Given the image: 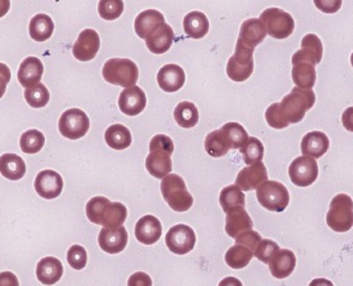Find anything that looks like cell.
I'll return each mask as SVG.
<instances>
[{
  "label": "cell",
  "instance_id": "24",
  "mask_svg": "<svg viewBox=\"0 0 353 286\" xmlns=\"http://www.w3.org/2000/svg\"><path fill=\"white\" fill-rule=\"evenodd\" d=\"M43 73H44V65L41 59L35 57H28L21 63L17 79L23 88L30 89L41 82Z\"/></svg>",
  "mask_w": 353,
  "mask_h": 286
},
{
  "label": "cell",
  "instance_id": "5",
  "mask_svg": "<svg viewBox=\"0 0 353 286\" xmlns=\"http://www.w3.org/2000/svg\"><path fill=\"white\" fill-rule=\"evenodd\" d=\"M102 75L112 85L129 88L139 80V68L132 59H110L104 63Z\"/></svg>",
  "mask_w": 353,
  "mask_h": 286
},
{
  "label": "cell",
  "instance_id": "16",
  "mask_svg": "<svg viewBox=\"0 0 353 286\" xmlns=\"http://www.w3.org/2000/svg\"><path fill=\"white\" fill-rule=\"evenodd\" d=\"M145 45L151 53L161 55L170 50L174 41V32L165 21L158 25L145 36Z\"/></svg>",
  "mask_w": 353,
  "mask_h": 286
},
{
  "label": "cell",
  "instance_id": "32",
  "mask_svg": "<svg viewBox=\"0 0 353 286\" xmlns=\"http://www.w3.org/2000/svg\"><path fill=\"white\" fill-rule=\"evenodd\" d=\"M54 28L55 25L50 16L46 14H37L30 19V36L34 41L43 43L52 37Z\"/></svg>",
  "mask_w": 353,
  "mask_h": 286
},
{
  "label": "cell",
  "instance_id": "34",
  "mask_svg": "<svg viewBox=\"0 0 353 286\" xmlns=\"http://www.w3.org/2000/svg\"><path fill=\"white\" fill-rule=\"evenodd\" d=\"M174 116L178 125L185 129H192L199 122V111L197 107L189 101H183L176 105Z\"/></svg>",
  "mask_w": 353,
  "mask_h": 286
},
{
  "label": "cell",
  "instance_id": "39",
  "mask_svg": "<svg viewBox=\"0 0 353 286\" xmlns=\"http://www.w3.org/2000/svg\"><path fill=\"white\" fill-rule=\"evenodd\" d=\"M246 165H250L262 161L264 158V145L255 136H250L244 145L239 149Z\"/></svg>",
  "mask_w": 353,
  "mask_h": 286
},
{
  "label": "cell",
  "instance_id": "19",
  "mask_svg": "<svg viewBox=\"0 0 353 286\" xmlns=\"http://www.w3.org/2000/svg\"><path fill=\"white\" fill-rule=\"evenodd\" d=\"M268 179V169L262 161L245 167L236 177V183L243 192L255 190Z\"/></svg>",
  "mask_w": 353,
  "mask_h": 286
},
{
  "label": "cell",
  "instance_id": "17",
  "mask_svg": "<svg viewBox=\"0 0 353 286\" xmlns=\"http://www.w3.org/2000/svg\"><path fill=\"white\" fill-rule=\"evenodd\" d=\"M35 190L44 199H55L63 192V178L59 172L54 170H43L37 174L34 183Z\"/></svg>",
  "mask_w": 353,
  "mask_h": 286
},
{
  "label": "cell",
  "instance_id": "27",
  "mask_svg": "<svg viewBox=\"0 0 353 286\" xmlns=\"http://www.w3.org/2000/svg\"><path fill=\"white\" fill-rule=\"evenodd\" d=\"M64 273L63 264L57 257H45L39 261L36 269V275L41 283L45 285L57 284Z\"/></svg>",
  "mask_w": 353,
  "mask_h": 286
},
{
  "label": "cell",
  "instance_id": "41",
  "mask_svg": "<svg viewBox=\"0 0 353 286\" xmlns=\"http://www.w3.org/2000/svg\"><path fill=\"white\" fill-rule=\"evenodd\" d=\"M24 96L27 103L34 109L46 107L50 102V92L41 82L30 89L25 90Z\"/></svg>",
  "mask_w": 353,
  "mask_h": 286
},
{
  "label": "cell",
  "instance_id": "12",
  "mask_svg": "<svg viewBox=\"0 0 353 286\" xmlns=\"http://www.w3.org/2000/svg\"><path fill=\"white\" fill-rule=\"evenodd\" d=\"M196 241L194 229L185 224L174 225L165 235V245L176 255L190 253L196 245Z\"/></svg>",
  "mask_w": 353,
  "mask_h": 286
},
{
  "label": "cell",
  "instance_id": "53",
  "mask_svg": "<svg viewBox=\"0 0 353 286\" xmlns=\"http://www.w3.org/2000/svg\"><path fill=\"white\" fill-rule=\"evenodd\" d=\"M350 62H351V65H352V68H353V53L351 54Z\"/></svg>",
  "mask_w": 353,
  "mask_h": 286
},
{
  "label": "cell",
  "instance_id": "22",
  "mask_svg": "<svg viewBox=\"0 0 353 286\" xmlns=\"http://www.w3.org/2000/svg\"><path fill=\"white\" fill-rule=\"evenodd\" d=\"M134 235L139 242L145 245H153L162 235V225L159 219L152 215H145L137 221Z\"/></svg>",
  "mask_w": 353,
  "mask_h": 286
},
{
  "label": "cell",
  "instance_id": "1",
  "mask_svg": "<svg viewBox=\"0 0 353 286\" xmlns=\"http://www.w3.org/2000/svg\"><path fill=\"white\" fill-rule=\"evenodd\" d=\"M86 216L93 224L103 227H118L127 221L128 210L121 203H111L105 197H93L86 204Z\"/></svg>",
  "mask_w": 353,
  "mask_h": 286
},
{
  "label": "cell",
  "instance_id": "15",
  "mask_svg": "<svg viewBox=\"0 0 353 286\" xmlns=\"http://www.w3.org/2000/svg\"><path fill=\"white\" fill-rule=\"evenodd\" d=\"M147 107V96L141 88L137 85L125 88L119 96L121 112L128 116H136Z\"/></svg>",
  "mask_w": 353,
  "mask_h": 286
},
{
  "label": "cell",
  "instance_id": "43",
  "mask_svg": "<svg viewBox=\"0 0 353 286\" xmlns=\"http://www.w3.org/2000/svg\"><path fill=\"white\" fill-rule=\"evenodd\" d=\"M279 249L280 246L276 242H274L272 239H262L257 245L256 249L254 251V256L264 264H268L274 256V254Z\"/></svg>",
  "mask_w": 353,
  "mask_h": 286
},
{
  "label": "cell",
  "instance_id": "47",
  "mask_svg": "<svg viewBox=\"0 0 353 286\" xmlns=\"http://www.w3.org/2000/svg\"><path fill=\"white\" fill-rule=\"evenodd\" d=\"M320 12L324 14H336L342 7V0H313Z\"/></svg>",
  "mask_w": 353,
  "mask_h": 286
},
{
  "label": "cell",
  "instance_id": "4",
  "mask_svg": "<svg viewBox=\"0 0 353 286\" xmlns=\"http://www.w3.org/2000/svg\"><path fill=\"white\" fill-rule=\"evenodd\" d=\"M161 194L165 203L176 213H185L194 205V197L190 195L185 180L176 174H169L162 178Z\"/></svg>",
  "mask_w": 353,
  "mask_h": 286
},
{
  "label": "cell",
  "instance_id": "2",
  "mask_svg": "<svg viewBox=\"0 0 353 286\" xmlns=\"http://www.w3.org/2000/svg\"><path fill=\"white\" fill-rule=\"evenodd\" d=\"M149 150L150 154L145 159L148 172L157 179L165 178L172 170L171 156L174 151V141L165 134H157L151 139Z\"/></svg>",
  "mask_w": 353,
  "mask_h": 286
},
{
  "label": "cell",
  "instance_id": "35",
  "mask_svg": "<svg viewBox=\"0 0 353 286\" xmlns=\"http://www.w3.org/2000/svg\"><path fill=\"white\" fill-rule=\"evenodd\" d=\"M254 252L248 248V246L235 243V245L226 252L225 255V262L230 269H244L250 264L253 258Z\"/></svg>",
  "mask_w": 353,
  "mask_h": 286
},
{
  "label": "cell",
  "instance_id": "20",
  "mask_svg": "<svg viewBox=\"0 0 353 286\" xmlns=\"http://www.w3.org/2000/svg\"><path fill=\"white\" fill-rule=\"evenodd\" d=\"M266 34L268 32L265 30L262 21L256 18H250L241 24L237 44L255 50V48L264 41Z\"/></svg>",
  "mask_w": 353,
  "mask_h": 286
},
{
  "label": "cell",
  "instance_id": "38",
  "mask_svg": "<svg viewBox=\"0 0 353 286\" xmlns=\"http://www.w3.org/2000/svg\"><path fill=\"white\" fill-rule=\"evenodd\" d=\"M221 131L233 150L241 149L250 138L248 131L237 122H228L221 127Z\"/></svg>",
  "mask_w": 353,
  "mask_h": 286
},
{
  "label": "cell",
  "instance_id": "49",
  "mask_svg": "<svg viewBox=\"0 0 353 286\" xmlns=\"http://www.w3.org/2000/svg\"><path fill=\"white\" fill-rule=\"evenodd\" d=\"M128 284L130 286H149L152 284V280H151L150 276L143 273V272H138V273L131 275Z\"/></svg>",
  "mask_w": 353,
  "mask_h": 286
},
{
  "label": "cell",
  "instance_id": "3",
  "mask_svg": "<svg viewBox=\"0 0 353 286\" xmlns=\"http://www.w3.org/2000/svg\"><path fill=\"white\" fill-rule=\"evenodd\" d=\"M315 101L316 96L312 89L295 86L281 101V112L290 124L299 123L303 120L306 112L314 107Z\"/></svg>",
  "mask_w": 353,
  "mask_h": 286
},
{
  "label": "cell",
  "instance_id": "33",
  "mask_svg": "<svg viewBox=\"0 0 353 286\" xmlns=\"http://www.w3.org/2000/svg\"><path fill=\"white\" fill-rule=\"evenodd\" d=\"M292 79L295 85L302 89H313L316 82L315 65L309 62H297L292 68Z\"/></svg>",
  "mask_w": 353,
  "mask_h": 286
},
{
  "label": "cell",
  "instance_id": "31",
  "mask_svg": "<svg viewBox=\"0 0 353 286\" xmlns=\"http://www.w3.org/2000/svg\"><path fill=\"white\" fill-rule=\"evenodd\" d=\"M106 145L114 150H124L132 143V134L123 124H112L104 134Z\"/></svg>",
  "mask_w": 353,
  "mask_h": 286
},
{
  "label": "cell",
  "instance_id": "36",
  "mask_svg": "<svg viewBox=\"0 0 353 286\" xmlns=\"http://www.w3.org/2000/svg\"><path fill=\"white\" fill-rule=\"evenodd\" d=\"M230 143L227 141L224 134L219 130L208 133L205 139V150L212 158H221L230 152Z\"/></svg>",
  "mask_w": 353,
  "mask_h": 286
},
{
  "label": "cell",
  "instance_id": "48",
  "mask_svg": "<svg viewBox=\"0 0 353 286\" xmlns=\"http://www.w3.org/2000/svg\"><path fill=\"white\" fill-rule=\"evenodd\" d=\"M10 81H12L10 68L6 64L0 63V99L3 98V94L6 93L7 85Z\"/></svg>",
  "mask_w": 353,
  "mask_h": 286
},
{
  "label": "cell",
  "instance_id": "9",
  "mask_svg": "<svg viewBox=\"0 0 353 286\" xmlns=\"http://www.w3.org/2000/svg\"><path fill=\"white\" fill-rule=\"evenodd\" d=\"M254 50L236 43L235 53L227 63V75L234 82L248 81L254 71Z\"/></svg>",
  "mask_w": 353,
  "mask_h": 286
},
{
  "label": "cell",
  "instance_id": "7",
  "mask_svg": "<svg viewBox=\"0 0 353 286\" xmlns=\"http://www.w3.org/2000/svg\"><path fill=\"white\" fill-rule=\"evenodd\" d=\"M256 197L265 210L282 213L290 204L289 189L275 180H266L256 189Z\"/></svg>",
  "mask_w": 353,
  "mask_h": 286
},
{
  "label": "cell",
  "instance_id": "50",
  "mask_svg": "<svg viewBox=\"0 0 353 286\" xmlns=\"http://www.w3.org/2000/svg\"><path fill=\"white\" fill-rule=\"evenodd\" d=\"M0 285L18 286L19 285V282H18L15 274H12L10 272H3V273H0Z\"/></svg>",
  "mask_w": 353,
  "mask_h": 286
},
{
  "label": "cell",
  "instance_id": "37",
  "mask_svg": "<svg viewBox=\"0 0 353 286\" xmlns=\"http://www.w3.org/2000/svg\"><path fill=\"white\" fill-rule=\"evenodd\" d=\"M219 204L226 214L239 207H245L244 192L237 185L225 187L219 195Z\"/></svg>",
  "mask_w": 353,
  "mask_h": 286
},
{
  "label": "cell",
  "instance_id": "14",
  "mask_svg": "<svg viewBox=\"0 0 353 286\" xmlns=\"http://www.w3.org/2000/svg\"><path fill=\"white\" fill-rule=\"evenodd\" d=\"M100 36L94 30L81 32L73 45V55L80 62H88L94 59L100 50Z\"/></svg>",
  "mask_w": 353,
  "mask_h": 286
},
{
  "label": "cell",
  "instance_id": "46",
  "mask_svg": "<svg viewBox=\"0 0 353 286\" xmlns=\"http://www.w3.org/2000/svg\"><path fill=\"white\" fill-rule=\"evenodd\" d=\"M236 242L239 244H243V245L248 246L252 251L256 249L257 245L259 242L262 241V236L259 235L255 230H246L244 233H241L239 236L236 237Z\"/></svg>",
  "mask_w": 353,
  "mask_h": 286
},
{
  "label": "cell",
  "instance_id": "51",
  "mask_svg": "<svg viewBox=\"0 0 353 286\" xmlns=\"http://www.w3.org/2000/svg\"><path fill=\"white\" fill-rule=\"evenodd\" d=\"M342 124L345 130L353 132V107L347 108L342 114Z\"/></svg>",
  "mask_w": 353,
  "mask_h": 286
},
{
  "label": "cell",
  "instance_id": "26",
  "mask_svg": "<svg viewBox=\"0 0 353 286\" xmlns=\"http://www.w3.org/2000/svg\"><path fill=\"white\" fill-rule=\"evenodd\" d=\"M254 223L245 207H239L227 213L225 230L227 235L235 239L246 230L253 229Z\"/></svg>",
  "mask_w": 353,
  "mask_h": 286
},
{
  "label": "cell",
  "instance_id": "10",
  "mask_svg": "<svg viewBox=\"0 0 353 286\" xmlns=\"http://www.w3.org/2000/svg\"><path fill=\"white\" fill-rule=\"evenodd\" d=\"M59 130L66 139H81L90 130V119L82 110H66L59 118Z\"/></svg>",
  "mask_w": 353,
  "mask_h": 286
},
{
  "label": "cell",
  "instance_id": "29",
  "mask_svg": "<svg viewBox=\"0 0 353 286\" xmlns=\"http://www.w3.org/2000/svg\"><path fill=\"white\" fill-rule=\"evenodd\" d=\"M0 174L12 181L21 180L26 174V163L17 154H3L0 156Z\"/></svg>",
  "mask_w": 353,
  "mask_h": 286
},
{
  "label": "cell",
  "instance_id": "42",
  "mask_svg": "<svg viewBox=\"0 0 353 286\" xmlns=\"http://www.w3.org/2000/svg\"><path fill=\"white\" fill-rule=\"evenodd\" d=\"M97 12L104 21H115L123 14V0H100Z\"/></svg>",
  "mask_w": 353,
  "mask_h": 286
},
{
  "label": "cell",
  "instance_id": "23",
  "mask_svg": "<svg viewBox=\"0 0 353 286\" xmlns=\"http://www.w3.org/2000/svg\"><path fill=\"white\" fill-rule=\"evenodd\" d=\"M268 266L274 278L279 280L289 278L296 267V256L290 249L280 248L276 253L274 254V256L268 263Z\"/></svg>",
  "mask_w": 353,
  "mask_h": 286
},
{
  "label": "cell",
  "instance_id": "30",
  "mask_svg": "<svg viewBox=\"0 0 353 286\" xmlns=\"http://www.w3.org/2000/svg\"><path fill=\"white\" fill-rule=\"evenodd\" d=\"M165 21V16L156 9H147L140 12L134 21V30L138 37L145 39V36Z\"/></svg>",
  "mask_w": 353,
  "mask_h": 286
},
{
  "label": "cell",
  "instance_id": "52",
  "mask_svg": "<svg viewBox=\"0 0 353 286\" xmlns=\"http://www.w3.org/2000/svg\"><path fill=\"white\" fill-rule=\"evenodd\" d=\"M10 9V0H0V18L6 16Z\"/></svg>",
  "mask_w": 353,
  "mask_h": 286
},
{
  "label": "cell",
  "instance_id": "6",
  "mask_svg": "<svg viewBox=\"0 0 353 286\" xmlns=\"http://www.w3.org/2000/svg\"><path fill=\"white\" fill-rule=\"evenodd\" d=\"M327 224L336 233H347L353 227V201L347 194H338L330 203Z\"/></svg>",
  "mask_w": 353,
  "mask_h": 286
},
{
  "label": "cell",
  "instance_id": "40",
  "mask_svg": "<svg viewBox=\"0 0 353 286\" xmlns=\"http://www.w3.org/2000/svg\"><path fill=\"white\" fill-rule=\"evenodd\" d=\"M21 149L24 154H37L45 145V136L41 131L32 129L23 133L21 136Z\"/></svg>",
  "mask_w": 353,
  "mask_h": 286
},
{
  "label": "cell",
  "instance_id": "45",
  "mask_svg": "<svg viewBox=\"0 0 353 286\" xmlns=\"http://www.w3.org/2000/svg\"><path fill=\"white\" fill-rule=\"evenodd\" d=\"M68 263L72 269H84L88 263V253L85 248L81 245H73L68 251Z\"/></svg>",
  "mask_w": 353,
  "mask_h": 286
},
{
  "label": "cell",
  "instance_id": "13",
  "mask_svg": "<svg viewBox=\"0 0 353 286\" xmlns=\"http://www.w3.org/2000/svg\"><path fill=\"white\" fill-rule=\"evenodd\" d=\"M129 242V235L124 226L103 227L99 234V245L105 253L114 254L123 252Z\"/></svg>",
  "mask_w": 353,
  "mask_h": 286
},
{
  "label": "cell",
  "instance_id": "21",
  "mask_svg": "<svg viewBox=\"0 0 353 286\" xmlns=\"http://www.w3.org/2000/svg\"><path fill=\"white\" fill-rule=\"evenodd\" d=\"M157 82L162 91L174 93L183 89L185 82V73L181 66L167 64L162 66L157 74Z\"/></svg>",
  "mask_w": 353,
  "mask_h": 286
},
{
  "label": "cell",
  "instance_id": "44",
  "mask_svg": "<svg viewBox=\"0 0 353 286\" xmlns=\"http://www.w3.org/2000/svg\"><path fill=\"white\" fill-rule=\"evenodd\" d=\"M265 119L270 127L276 130H282L289 127V122L286 121L280 110V103H273L268 108L265 112Z\"/></svg>",
  "mask_w": 353,
  "mask_h": 286
},
{
  "label": "cell",
  "instance_id": "18",
  "mask_svg": "<svg viewBox=\"0 0 353 286\" xmlns=\"http://www.w3.org/2000/svg\"><path fill=\"white\" fill-rule=\"evenodd\" d=\"M323 57V45L321 39L315 34H307L301 41V50H297L292 57V64L297 62L312 63L318 65Z\"/></svg>",
  "mask_w": 353,
  "mask_h": 286
},
{
  "label": "cell",
  "instance_id": "11",
  "mask_svg": "<svg viewBox=\"0 0 353 286\" xmlns=\"http://www.w3.org/2000/svg\"><path fill=\"white\" fill-rule=\"evenodd\" d=\"M292 183L300 188L311 186L319 177V165L312 156H297L289 167Z\"/></svg>",
  "mask_w": 353,
  "mask_h": 286
},
{
  "label": "cell",
  "instance_id": "28",
  "mask_svg": "<svg viewBox=\"0 0 353 286\" xmlns=\"http://www.w3.org/2000/svg\"><path fill=\"white\" fill-rule=\"evenodd\" d=\"M209 27L208 18L203 12L194 10L183 18V30L189 39H203L208 34Z\"/></svg>",
  "mask_w": 353,
  "mask_h": 286
},
{
  "label": "cell",
  "instance_id": "25",
  "mask_svg": "<svg viewBox=\"0 0 353 286\" xmlns=\"http://www.w3.org/2000/svg\"><path fill=\"white\" fill-rule=\"evenodd\" d=\"M329 147V138L321 131L306 133L301 142V151L303 156H312L314 159H319L327 154Z\"/></svg>",
  "mask_w": 353,
  "mask_h": 286
},
{
  "label": "cell",
  "instance_id": "8",
  "mask_svg": "<svg viewBox=\"0 0 353 286\" xmlns=\"http://www.w3.org/2000/svg\"><path fill=\"white\" fill-rule=\"evenodd\" d=\"M268 35L275 39H285L293 34L295 21L291 14L283 9L272 7L265 9L259 16Z\"/></svg>",
  "mask_w": 353,
  "mask_h": 286
}]
</instances>
